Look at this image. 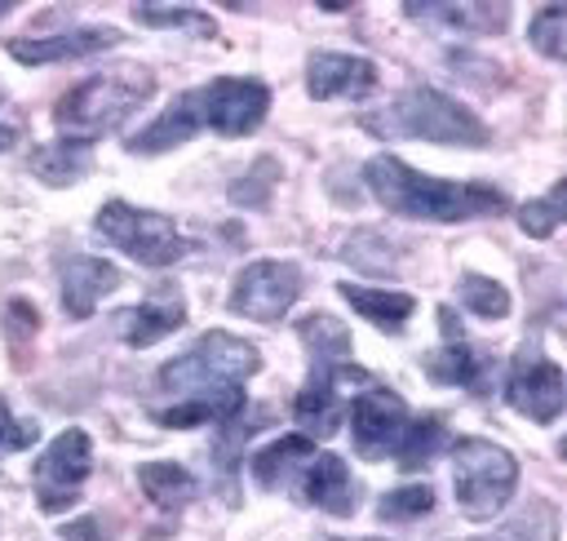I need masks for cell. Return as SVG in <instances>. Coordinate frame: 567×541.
Masks as SVG:
<instances>
[{
    "label": "cell",
    "mask_w": 567,
    "mask_h": 541,
    "mask_svg": "<svg viewBox=\"0 0 567 541\" xmlns=\"http://www.w3.org/2000/svg\"><path fill=\"white\" fill-rule=\"evenodd\" d=\"M93 474V439L80 426H66L62 435H53V443L35 457L31 466V492L35 506L44 514H62L80 501L84 479Z\"/></svg>",
    "instance_id": "52a82bcc"
},
{
    "label": "cell",
    "mask_w": 567,
    "mask_h": 541,
    "mask_svg": "<svg viewBox=\"0 0 567 541\" xmlns=\"http://www.w3.org/2000/svg\"><path fill=\"white\" fill-rule=\"evenodd\" d=\"M182 324H186V297H182V288L177 284H155L137 306H128L120 315V337H124V346L142 350V346L164 341Z\"/></svg>",
    "instance_id": "ac0fdd59"
},
{
    "label": "cell",
    "mask_w": 567,
    "mask_h": 541,
    "mask_svg": "<svg viewBox=\"0 0 567 541\" xmlns=\"http://www.w3.org/2000/svg\"><path fill=\"white\" fill-rule=\"evenodd\" d=\"M341 412H346V404H341V381H332V377H306V386H301L297 399H292V421L301 426L297 435H306V439H328V435H337Z\"/></svg>",
    "instance_id": "7402d4cb"
},
{
    "label": "cell",
    "mask_w": 567,
    "mask_h": 541,
    "mask_svg": "<svg viewBox=\"0 0 567 541\" xmlns=\"http://www.w3.org/2000/svg\"><path fill=\"white\" fill-rule=\"evenodd\" d=\"M4 13H9V4H4V0H0V18H4Z\"/></svg>",
    "instance_id": "ab89813d"
},
{
    "label": "cell",
    "mask_w": 567,
    "mask_h": 541,
    "mask_svg": "<svg viewBox=\"0 0 567 541\" xmlns=\"http://www.w3.org/2000/svg\"><path fill=\"white\" fill-rule=\"evenodd\" d=\"M93 231L120 248L124 257H133L137 266H151V270H164V266H177L195 244L182 235V226L155 208H137L128 200H106L97 213H93Z\"/></svg>",
    "instance_id": "8992f818"
},
{
    "label": "cell",
    "mask_w": 567,
    "mask_h": 541,
    "mask_svg": "<svg viewBox=\"0 0 567 541\" xmlns=\"http://www.w3.org/2000/svg\"><path fill=\"white\" fill-rule=\"evenodd\" d=\"M439 328H443V346L421 355V372L430 381H439V386H461V390L483 395L487 377H492V359L465 337V328H461L452 306H439Z\"/></svg>",
    "instance_id": "7c38bea8"
},
{
    "label": "cell",
    "mask_w": 567,
    "mask_h": 541,
    "mask_svg": "<svg viewBox=\"0 0 567 541\" xmlns=\"http://www.w3.org/2000/svg\"><path fill=\"white\" fill-rule=\"evenodd\" d=\"M195 102H199L204 129H213L221 137H244V133L261 129V120L270 111V84L252 80V75H217L195 89Z\"/></svg>",
    "instance_id": "9c48e42d"
},
{
    "label": "cell",
    "mask_w": 567,
    "mask_h": 541,
    "mask_svg": "<svg viewBox=\"0 0 567 541\" xmlns=\"http://www.w3.org/2000/svg\"><path fill=\"white\" fill-rule=\"evenodd\" d=\"M452 488H456L461 514L474 523H487L509 506L518 488V461L509 448L483 435H461L452 443Z\"/></svg>",
    "instance_id": "5b68a950"
},
{
    "label": "cell",
    "mask_w": 567,
    "mask_h": 541,
    "mask_svg": "<svg viewBox=\"0 0 567 541\" xmlns=\"http://www.w3.org/2000/svg\"><path fill=\"white\" fill-rule=\"evenodd\" d=\"M456 297H461V306H465L470 315H478V319H505V315H509V288L496 284L492 275L465 270V275L456 279Z\"/></svg>",
    "instance_id": "f1b7e54d"
},
{
    "label": "cell",
    "mask_w": 567,
    "mask_h": 541,
    "mask_svg": "<svg viewBox=\"0 0 567 541\" xmlns=\"http://www.w3.org/2000/svg\"><path fill=\"white\" fill-rule=\"evenodd\" d=\"M328 541H346V537H328ZM354 541H381V537H354Z\"/></svg>",
    "instance_id": "f35d334b"
},
{
    "label": "cell",
    "mask_w": 567,
    "mask_h": 541,
    "mask_svg": "<svg viewBox=\"0 0 567 541\" xmlns=\"http://www.w3.org/2000/svg\"><path fill=\"white\" fill-rule=\"evenodd\" d=\"M270 421V412L266 408H244V412H235V417H226L221 426H217V439H213V461H217V470L226 474V483L239 474V461H244V443L261 430Z\"/></svg>",
    "instance_id": "83f0119b"
},
{
    "label": "cell",
    "mask_w": 567,
    "mask_h": 541,
    "mask_svg": "<svg viewBox=\"0 0 567 541\" xmlns=\"http://www.w3.org/2000/svg\"><path fill=\"white\" fill-rule=\"evenodd\" d=\"M27 169L44 182V186H75L89 177L93 169V146L89 142H75V137H58V142H44L31 151Z\"/></svg>",
    "instance_id": "603a6c76"
},
{
    "label": "cell",
    "mask_w": 567,
    "mask_h": 541,
    "mask_svg": "<svg viewBox=\"0 0 567 541\" xmlns=\"http://www.w3.org/2000/svg\"><path fill=\"white\" fill-rule=\"evenodd\" d=\"M337 293H341V302L354 306L359 319H368L381 333H403L408 319H412V310H416V297L412 293H399V288H368V284L341 279Z\"/></svg>",
    "instance_id": "44dd1931"
},
{
    "label": "cell",
    "mask_w": 567,
    "mask_h": 541,
    "mask_svg": "<svg viewBox=\"0 0 567 541\" xmlns=\"http://www.w3.org/2000/svg\"><path fill=\"white\" fill-rule=\"evenodd\" d=\"M381 84V71L372 58L359 53H337V49H315L306 58V93L315 102H332V98H368Z\"/></svg>",
    "instance_id": "5bb4252c"
},
{
    "label": "cell",
    "mask_w": 567,
    "mask_h": 541,
    "mask_svg": "<svg viewBox=\"0 0 567 541\" xmlns=\"http://www.w3.org/2000/svg\"><path fill=\"white\" fill-rule=\"evenodd\" d=\"M35 439H40V421L13 417L9 399L0 395V457H9V452H22V448H31Z\"/></svg>",
    "instance_id": "e575fe53"
},
{
    "label": "cell",
    "mask_w": 567,
    "mask_h": 541,
    "mask_svg": "<svg viewBox=\"0 0 567 541\" xmlns=\"http://www.w3.org/2000/svg\"><path fill=\"white\" fill-rule=\"evenodd\" d=\"M62 537H71V541H111V532H97V519L62 523Z\"/></svg>",
    "instance_id": "8d00e7d4"
},
{
    "label": "cell",
    "mask_w": 567,
    "mask_h": 541,
    "mask_svg": "<svg viewBox=\"0 0 567 541\" xmlns=\"http://www.w3.org/2000/svg\"><path fill=\"white\" fill-rule=\"evenodd\" d=\"M124 284L120 266L106 257H89V253H71L58 262V293H62V310L66 319H89L97 310V302L106 293H115Z\"/></svg>",
    "instance_id": "9a60e30c"
},
{
    "label": "cell",
    "mask_w": 567,
    "mask_h": 541,
    "mask_svg": "<svg viewBox=\"0 0 567 541\" xmlns=\"http://www.w3.org/2000/svg\"><path fill=\"white\" fill-rule=\"evenodd\" d=\"M275 182H279V160H275V155H261V160H252V169L230 186V204H239V208H266Z\"/></svg>",
    "instance_id": "836d02e7"
},
{
    "label": "cell",
    "mask_w": 567,
    "mask_h": 541,
    "mask_svg": "<svg viewBox=\"0 0 567 541\" xmlns=\"http://www.w3.org/2000/svg\"><path fill=\"white\" fill-rule=\"evenodd\" d=\"M155 93V71L151 67H111V71H97L89 80H80L75 89H66L53 106V124L62 129V137H75V142H89L102 137V133H115L124 129Z\"/></svg>",
    "instance_id": "3957f363"
},
{
    "label": "cell",
    "mask_w": 567,
    "mask_h": 541,
    "mask_svg": "<svg viewBox=\"0 0 567 541\" xmlns=\"http://www.w3.org/2000/svg\"><path fill=\"white\" fill-rule=\"evenodd\" d=\"M363 182L385 213L408 222H478V217H501L509 208V195L492 182L430 177L399 155H372L363 164Z\"/></svg>",
    "instance_id": "6da1fadb"
},
{
    "label": "cell",
    "mask_w": 567,
    "mask_h": 541,
    "mask_svg": "<svg viewBox=\"0 0 567 541\" xmlns=\"http://www.w3.org/2000/svg\"><path fill=\"white\" fill-rule=\"evenodd\" d=\"M501 395L527 421L554 426L558 412H563V404H567V381H563V368L532 341V346H523L509 359V372H505V390Z\"/></svg>",
    "instance_id": "30bf717a"
},
{
    "label": "cell",
    "mask_w": 567,
    "mask_h": 541,
    "mask_svg": "<svg viewBox=\"0 0 567 541\" xmlns=\"http://www.w3.org/2000/svg\"><path fill=\"white\" fill-rule=\"evenodd\" d=\"M567 13H563V4H540L536 13H532V22H527V40H532V49L540 53V58H549V62H558L563 53H567Z\"/></svg>",
    "instance_id": "d6a6232c"
},
{
    "label": "cell",
    "mask_w": 567,
    "mask_h": 541,
    "mask_svg": "<svg viewBox=\"0 0 567 541\" xmlns=\"http://www.w3.org/2000/svg\"><path fill=\"white\" fill-rule=\"evenodd\" d=\"M359 129H368L372 137H412L439 146H470V151L492 142V129L465 102H456L434 84H412L381 111H363Z\"/></svg>",
    "instance_id": "7a4b0ae2"
},
{
    "label": "cell",
    "mask_w": 567,
    "mask_h": 541,
    "mask_svg": "<svg viewBox=\"0 0 567 541\" xmlns=\"http://www.w3.org/2000/svg\"><path fill=\"white\" fill-rule=\"evenodd\" d=\"M403 13L416 18V22L456 31V35H496V31H505L509 4H487V0L456 4V0H443V4H403Z\"/></svg>",
    "instance_id": "ffe728a7"
},
{
    "label": "cell",
    "mask_w": 567,
    "mask_h": 541,
    "mask_svg": "<svg viewBox=\"0 0 567 541\" xmlns=\"http://www.w3.org/2000/svg\"><path fill=\"white\" fill-rule=\"evenodd\" d=\"M199 129H204V120H199V102H195V89H186V93H177V98H173V102H168L142 133L124 137V151H128V155H164V151L190 142Z\"/></svg>",
    "instance_id": "d6986e66"
},
{
    "label": "cell",
    "mask_w": 567,
    "mask_h": 541,
    "mask_svg": "<svg viewBox=\"0 0 567 541\" xmlns=\"http://www.w3.org/2000/svg\"><path fill=\"white\" fill-rule=\"evenodd\" d=\"M470 541H492V537H470Z\"/></svg>",
    "instance_id": "60d3db41"
},
{
    "label": "cell",
    "mask_w": 567,
    "mask_h": 541,
    "mask_svg": "<svg viewBox=\"0 0 567 541\" xmlns=\"http://www.w3.org/2000/svg\"><path fill=\"white\" fill-rule=\"evenodd\" d=\"M133 18L142 27H177V31H190V35H217V22L204 9H190V4H133Z\"/></svg>",
    "instance_id": "f546056e"
},
{
    "label": "cell",
    "mask_w": 567,
    "mask_h": 541,
    "mask_svg": "<svg viewBox=\"0 0 567 541\" xmlns=\"http://www.w3.org/2000/svg\"><path fill=\"white\" fill-rule=\"evenodd\" d=\"M137 483L164 514H177L199 497V479L177 461H142L137 466Z\"/></svg>",
    "instance_id": "cb8c5ba5"
},
{
    "label": "cell",
    "mask_w": 567,
    "mask_h": 541,
    "mask_svg": "<svg viewBox=\"0 0 567 541\" xmlns=\"http://www.w3.org/2000/svg\"><path fill=\"white\" fill-rule=\"evenodd\" d=\"M248 395H221V399H177L168 408H151V421L164 430H195V426H221L226 417L244 412Z\"/></svg>",
    "instance_id": "484cf974"
},
{
    "label": "cell",
    "mask_w": 567,
    "mask_h": 541,
    "mask_svg": "<svg viewBox=\"0 0 567 541\" xmlns=\"http://www.w3.org/2000/svg\"><path fill=\"white\" fill-rule=\"evenodd\" d=\"M124 31L115 27H71L58 35H13L4 49L22 67H44V62H66V58H93L102 49H115Z\"/></svg>",
    "instance_id": "2e32d148"
},
{
    "label": "cell",
    "mask_w": 567,
    "mask_h": 541,
    "mask_svg": "<svg viewBox=\"0 0 567 541\" xmlns=\"http://www.w3.org/2000/svg\"><path fill=\"white\" fill-rule=\"evenodd\" d=\"M297 497L323 514L350 519L359 510V483L337 452H315L297 474Z\"/></svg>",
    "instance_id": "e0dca14e"
},
{
    "label": "cell",
    "mask_w": 567,
    "mask_h": 541,
    "mask_svg": "<svg viewBox=\"0 0 567 541\" xmlns=\"http://www.w3.org/2000/svg\"><path fill=\"white\" fill-rule=\"evenodd\" d=\"M563 195H567V182H554L540 200H527V204L518 208V226H523V235H532V239H549V235L563 226Z\"/></svg>",
    "instance_id": "1f68e13d"
},
{
    "label": "cell",
    "mask_w": 567,
    "mask_h": 541,
    "mask_svg": "<svg viewBox=\"0 0 567 541\" xmlns=\"http://www.w3.org/2000/svg\"><path fill=\"white\" fill-rule=\"evenodd\" d=\"M350 412V439H354V452L363 461H385L399 439H403V426H408V404L399 390L390 386H368L354 395V404L346 408Z\"/></svg>",
    "instance_id": "8fae6325"
},
{
    "label": "cell",
    "mask_w": 567,
    "mask_h": 541,
    "mask_svg": "<svg viewBox=\"0 0 567 541\" xmlns=\"http://www.w3.org/2000/svg\"><path fill=\"white\" fill-rule=\"evenodd\" d=\"M310 457H315V439H306V435H284V439L257 448V452L248 457V470H252L257 488H284V483L292 479V470L306 466Z\"/></svg>",
    "instance_id": "d4e9b609"
},
{
    "label": "cell",
    "mask_w": 567,
    "mask_h": 541,
    "mask_svg": "<svg viewBox=\"0 0 567 541\" xmlns=\"http://www.w3.org/2000/svg\"><path fill=\"white\" fill-rule=\"evenodd\" d=\"M261 368V350L226 328H208L190 350L155 372V386L173 399H221L244 395V381Z\"/></svg>",
    "instance_id": "277c9868"
},
{
    "label": "cell",
    "mask_w": 567,
    "mask_h": 541,
    "mask_svg": "<svg viewBox=\"0 0 567 541\" xmlns=\"http://www.w3.org/2000/svg\"><path fill=\"white\" fill-rule=\"evenodd\" d=\"M306 279H301V266L297 262H279V257H257L248 266L235 270L230 279V293H226V306L244 319H257V324H279L297 297H301Z\"/></svg>",
    "instance_id": "ba28073f"
},
{
    "label": "cell",
    "mask_w": 567,
    "mask_h": 541,
    "mask_svg": "<svg viewBox=\"0 0 567 541\" xmlns=\"http://www.w3.org/2000/svg\"><path fill=\"white\" fill-rule=\"evenodd\" d=\"M18 137H22V120L18 115H4V93H0V151H9Z\"/></svg>",
    "instance_id": "74e56055"
},
{
    "label": "cell",
    "mask_w": 567,
    "mask_h": 541,
    "mask_svg": "<svg viewBox=\"0 0 567 541\" xmlns=\"http://www.w3.org/2000/svg\"><path fill=\"white\" fill-rule=\"evenodd\" d=\"M430 510H434V488L430 483H403V488H390L377 501V519L381 523H412V519H421Z\"/></svg>",
    "instance_id": "4dcf8cb0"
},
{
    "label": "cell",
    "mask_w": 567,
    "mask_h": 541,
    "mask_svg": "<svg viewBox=\"0 0 567 541\" xmlns=\"http://www.w3.org/2000/svg\"><path fill=\"white\" fill-rule=\"evenodd\" d=\"M297 337L306 346V359H310V372L306 377H332V381H368V368H359L350 359V328L328 315V310H315L306 319H297Z\"/></svg>",
    "instance_id": "4fadbf2b"
},
{
    "label": "cell",
    "mask_w": 567,
    "mask_h": 541,
    "mask_svg": "<svg viewBox=\"0 0 567 541\" xmlns=\"http://www.w3.org/2000/svg\"><path fill=\"white\" fill-rule=\"evenodd\" d=\"M4 319H9L13 341H22V337H31V333L40 328V310H35L31 302H22V297H13V302L4 306Z\"/></svg>",
    "instance_id": "d590c367"
},
{
    "label": "cell",
    "mask_w": 567,
    "mask_h": 541,
    "mask_svg": "<svg viewBox=\"0 0 567 541\" xmlns=\"http://www.w3.org/2000/svg\"><path fill=\"white\" fill-rule=\"evenodd\" d=\"M443 443H447V421H443V412L408 417L403 439H399V448H394V466H399V470H425V466L439 457Z\"/></svg>",
    "instance_id": "4316f807"
}]
</instances>
